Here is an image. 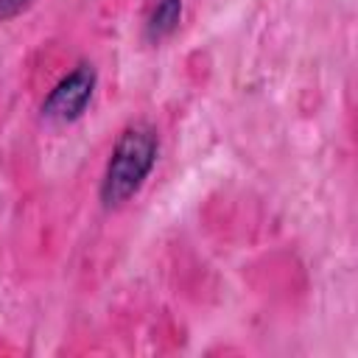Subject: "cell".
Instances as JSON below:
<instances>
[{"label": "cell", "mask_w": 358, "mask_h": 358, "mask_svg": "<svg viewBox=\"0 0 358 358\" xmlns=\"http://www.w3.org/2000/svg\"><path fill=\"white\" fill-rule=\"evenodd\" d=\"M36 0H0V22H8L14 17H20L22 11H28Z\"/></svg>", "instance_id": "cell-4"}, {"label": "cell", "mask_w": 358, "mask_h": 358, "mask_svg": "<svg viewBox=\"0 0 358 358\" xmlns=\"http://www.w3.org/2000/svg\"><path fill=\"white\" fill-rule=\"evenodd\" d=\"M182 11H185V3L182 0H157L148 20H145V28H143V36L145 42L151 45H159L162 39H168L179 22H182Z\"/></svg>", "instance_id": "cell-3"}, {"label": "cell", "mask_w": 358, "mask_h": 358, "mask_svg": "<svg viewBox=\"0 0 358 358\" xmlns=\"http://www.w3.org/2000/svg\"><path fill=\"white\" fill-rule=\"evenodd\" d=\"M98 87V70L90 62H78L62 76L42 101V117L50 123H76L92 103Z\"/></svg>", "instance_id": "cell-2"}, {"label": "cell", "mask_w": 358, "mask_h": 358, "mask_svg": "<svg viewBox=\"0 0 358 358\" xmlns=\"http://www.w3.org/2000/svg\"><path fill=\"white\" fill-rule=\"evenodd\" d=\"M157 157H159L157 131L145 123L126 126L117 134L103 168V179L98 187L101 204L106 210H115V207H123L129 199H134L145 185V179L151 176Z\"/></svg>", "instance_id": "cell-1"}]
</instances>
